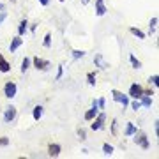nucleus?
Returning <instances> with one entry per match:
<instances>
[{
    "label": "nucleus",
    "mask_w": 159,
    "mask_h": 159,
    "mask_svg": "<svg viewBox=\"0 0 159 159\" xmlns=\"http://www.w3.org/2000/svg\"><path fill=\"white\" fill-rule=\"evenodd\" d=\"M133 142L136 143L138 147H142L143 150H148V148H150V142H148L147 134H145L143 131H140V129H136V133L133 134Z\"/></svg>",
    "instance_id": "1"
},
{
    "label": "nucleus",
    "mask_w": 159,
    "mask_h": 159,
    "mask_svg": "<svg viewBox=\"0 0 159 159\" xmlns=\"http://www.w3.org/2000/svg\"><path fill=\"white\" fill-rule=\"evenodd\" d=\"M90 122H92V124H90V129H92V131L102 129V127H104V122H106V113L101 110V111H99V113H97L96 117L90 120Z\"/></svg>",
    "instance_id": "2"
},
{
    "label": "nucleus",
    "mask_w": 159,
    "mask_h": 159,
    "mask_svg": "<svg viewBox=\"0 0 159 159\" xmlns=\"http://www.w3.org/2000/svg\"><path fill=\"white\" fill-rule=\"evenodd\" d=\"M111 96H113V101L115 102H120V104L124 106V110L129 106V96H127V94H124V92L113 89V90H111Z\"/></svg>",
    "instance_id": "3"
},
{
    "label": "nucleus",
    "mask_w": 159,
    "mask_h": 159,
    "mask_svg": "<svg viewBox=\"0 0 159 159\" xmlns=\"http://www.w3.org/2000/svg\"><path fill=\"white\" fill-rule=\"evenodd\" d=\"M32 66H34L37 71H43V73L51 67L50 60H44V58H41V57H34V58H32Z\"/></svg>",
    "instance_id": "4"
},
{
    "label": "nucleus",
    "mask_w": 159,
    "mask_h": 159,
    "mask_svg": "<svg viewBox=\"0 0 159 159\" xmlns=\"http://www.w3.org/2000/svg\"><path fill=\"white\" fill-rule=\"evenodd\" d=\"M127 96H129V99H140L143 96V87L140 83H131Z\"/></svg>",
    "instance_id": "5"
},
{
    "label": "nucleus",
    "mask_w": 159,
    "mask_h": 159,
    "mask_svg": "<svg viewBox=\"0 0 159 159\" xmlns=\"http://www.w3.org/2000/svg\"><path fill=\"white\" fill-rule=\"evenodd\" d=\"M16 92H18V85L14 81H6V85H4V96L7 99H12V97H16Z\"/></svg>",
    "instance_id": "6"
},
{
    "label": "nucleus",
    "mask_w": 159,
    "mask_h": 159,
    "mask_svg": "<svg viewBox=\"0 0 159 159\" xmlns=\"http://www.w3.org/2000/svg\"><path fill=\"white\" fill-rule=\"evenodd\" d=\"M16 115H18V108L16 106H7L6 108V111H4V122H6V124H11L12 120L16 119Z\"/></svg>",
    "instance_id": "7"
},
{
    "label": "nucleus",
    "mask_w": 159,
    "mask_h": 159,
    "mask_svg": "<svg viewBox=\"0 0 159 159\" xmlns=\"http://www.w3.org/2000/svg\"><path fill=\"white\" fill-rule=\"evenodd\" d=\"M21 46H23V37H21V35H16V37H12L11 43H9V51L14 53V51L20 50Z\"/></svg>",
    "instance_id": "8"
},
{
    "label": "nucleus",
    "mask_w": 159,
    "mask_h": 159,
    "mask_svg": "<svg viewBox=\"0 0 159 159\" xmlns=\"http://www.w3.org/2000/svg\"><path fill=\"white\" fill-rule=\"evenodd\" d=\"M60 152H62V147H60L58 143H50V145H48V156H50V157H58Z\"/></svg>",
    "instance_id": "9"
},
{
    "label": "nucleus",
    "mask_w": 159,
    "mask_h": 159,
    "mask_svg": "<svg viewBox=\"0 0 159 159\" xmlns=\"http://www.w3.org/2000/svg\"><path fill=\"white\" fill-rule=\"evenodd\" d=\"M94 64H96V67H99L101 71H106V69L110 67V64H108V62H104L102 55H99V53H97L96 57H94Z\"/></svg>",
    "instance_id": "10"
},
{
    "label": "nucleus",
    "mask_w": 159,
    "mask_h": 159,
    "mask_svg": "<svg viewBox=\"0 0 159 159\" xmlns=\"http://www.w3.org/2000/svg\"><path fill=\"white\" fill-rule=\"evenodd\" d=\"M0 73H4V74L11 73V64L7 62V58L2 53H0Z\"/></svg>",
    "instance_id": "11"
},
{
    "label": "nucleus",
    "mask_w": 159,
    "mask_h": 159,
    "mask_svg": "<svg viewBox=\"0 0 159 159\" xmlns=\"http://www.w3.org/2000/svg\"><path fill=\"white\" fill-rule=\"evenodd\" d=\"M106 6H104V0H96V16H104L106 14Z\"/></svg>",
    "instance_id": "12"
},
{
    "label": "nucleus",
    "mask_w": 159,
    "mask_h": 159,
    "mask_svg": "<svg viewBox=\"0 0 159 159\" xmlns=\"http://www.w3.org/2000/svg\"><path fill=\"white\" fill-rule=\"evenodd\" d=\"M27 30H29V20L27 18H23L21 21H20V25H18V35H25L27 34Z\"/></svg>",
    "instance_id": "13"
},
{
    "label": "nucleus",
    "mask_w": 159,
    "mask_h": 159,
    "mask_svg": "<svg viewBox=\"0 0 159 159\" xmlns=\"http://www.w3.org/2000/svg\"><path fill=\"white\" fill-rule=\"evenodd\" d=\"M136 125H134V122H127L125 124V127H124V136H133L134 133H136Z\"/></svg>",
    "instance_id": "14"
},
{
    "label": "nucleus",
    "mask_w": 159,
    "mask_h": 159,
    "mask_svg": "<svg viewBox=\"0 0 159 159\" xmlns=\"http://www.w3.org/2000/svg\"><path fill=\"white\" fill-rule=\"evenodd\" d=\"M43 113H44V108H43L41 104H37V106H34V110H32V119L37 122V120H41Z\"/></svg>",
    "instance_id": "15"
},
{
    "label": "nucleus",
    "mask_w": 159,
    "mask_h": 159,
    "mask_svg": "<svg viewBox=\"0 0 159 159\" xmlns=\"http://www.w3.org/2000/svg\"><path fill=\"white\" fill-rule=\"evenodd\" d=\"M129 32L133 35H134V37H136V39H145V37H147V34H145V32H143V30H140L138 29V27H129Z\"/></svg>",
    "instance_id": "16"
},
{
    "label": "nucleus",
    "mask_w": 159,
    "mask_h": 159,
    "mask_svg": "<svg viewBox=\"0 0 159 159\" xmlns=\"http://www.w3.org/2000/svg\"><path fill=\"white\" fill-rule=\"evenodd\" d=\"M99 111H101L99 108H96V106H92L90 110H87V111H85V120H87V122H90V120L94 119V117H96V115L99 113Z\"/></svg>",
    "instance_id": "17"
},
{
    "label": "nucleus",
    "mask_w": 159,
    "mask_h": 159,
    "mask_svg": "<svg viewBox=\"0 0 159 159\" xmlns=\"http://www.w3.org/2000/svg\"><path fill=\"white\" fill-rule=\"evenodd\" d=\"M30 66H32V58H30V57H25V58L21 60V67H20V71L25 74V73L30 69Z\"/></svg>",
    "instance_id": "18"
},
{
    "label": "nucleus",
    "mask_w": 159,
    "mask_h": 159,
    "mask_svg": "<svg viewBox=\"0 0 159 159\" xmlns=\"http://www.w3.org/2000/svg\"><path fill=\"white\" fill-rule=\"evenodd\" d=\"M157 21H159V18L157 16H154L150 21H148V34L152 35V34H156V29H157Z\"/></svg>",
    "instance_id": "19"
},
{
    "label": "nucleus",
    "mask_w": 159,
    "mask_h": 159,
    "mask_svg": "<svg viewBox=\"0 0 159 159\" xmlns=\"http://www.w3.org/2000/svg\"><path fill=\"white\" fill-rule=\"evenodd\" d=\"M140 102H142L143 108H152V97L150 96H145V94H143V96L140 97Z\"/></svg>",
    "instance_id": "20"
},
{
    "label": "nucleus",
    "mask_w": 159,
    "mask_h": 159,
    "mask_svg": "<svg viewBox=\"0 0 159 159\" xmlns=\"http://www.w3.org/2000/svg\"><path fill=\"white\" fill-rule=\"evenodd\" d=\"M129 62H131V66H133V69H142V66H143L142 60H138V58L133 55V53L129 55Z\"/></svg>",
    "instance_id": "21"
},
{
    "label": "nucleus",
    "mask_w": 159,
    "mask_h": 159,
    "mask_svg": "<svg viewBox=\"0 0 159 159\" xmlns=\"http://www.w3.org/2000/svg\"><path fill=\"white\" fill-rule=\"evenodd\" d=\"M113 145H110V143H102V154L104 156H111L113 154Z\"/></svg>",
    "instance_id": "22"
},
{
    "label": "nucleus",
    "mask_w": 159,
    "mask_h": 159,
    "mask_svg": "<svg viewBox=\"0 0 159 159\" xmlns=\"http://www.w3.org/2000/svg\"><path fill=\"white\" fill-rule=\"evenodd\" d=\"M87 83L90 87H96V73H94V71L87 73Z\"/></svg>",
    "instance_id": "23"
},
{
    "label": "nucleus",
    "mask_w": 159,
    "mask_h": 159,
    "mask_svg": "<svg viewBox=\"0 0 159 159\" xmlns=\"http://www.w3.org/2000/svg\"><path fill=\"white\" fill-rule=\"evenodd\" d=\"M129 106H131V110L138 111V110L142 108V102H140V99H133V101H129Z\"/></svg>",
    "instance_id": "24"
},
{
    "label": "nucleus",
    "mask_w": 159,
    "mask_h": 159,
    "mask_svg": "<svg viewBox=\"0 0 159 159\" xmlns=\"http://www.w3.org/2000/svg\"><path fill=\"white\" fill-rule=\"evenodd\" d=\"M71 55H73L74 60H78V58L85 57V51H83V50H73V51H71Z\"/></svg>",
    "instance_id": "25"
},
{
    "label": "nucleus",
    "mask_w": 159,
    "mask_h": 159,
    "mask_svg": "<svg viewBox=\"0 0 159 159\" xmlns=\"http://www.w3.org/2000/svg\"><path fill=\"white\" fill-rule=\"evenodd\" d=\"M43 46H44V48H51V34H50V32H46V34H44Z\"/></svg>",
    "instance_id": "26"
},
{
    "label": "nucleus",
    "mask_w": 159,
    "mask_h": 159,
    "mask_svg": "<svg viewBox=\"0 0 159 159\" xmlns=\"http://www.w3.org/2000/svg\"><path fill=\"white\" fill-rule=\"evenodd\" d=\"M111 134H113V136L119 134V120H117V119L111 120Z\"/></svg>",
    "instance_id": "27"
},
{
    "label": "nucleus",
    "mask_w": 159,
    "mask_h": 159,
    "mask_svg": "<svg viewBox=\"0 0 159 159\" xmlns=\"http://www.w3.org/2000/svg\"><path fill=\"white\" fill-rule=\"evenodd\" d=\"M148 83H150V85H154V87H157L159 85V74L150 76V78H148Z\"/></svg>",
    "instance_id": "28"
},
{
    "label": "nucleus",
    "mask_w": 159,
    "mask_h": 159,
    "mask_svg": "<svg viewBox=\"0 0 159 159\" xmlns=\"http://www.w3.org/2000/svg\"><path fill=\"white\" fill-rule=\"evenodd\" d=\"M64 76V64H58V67H57V76H55V80H62Z\"/></svg>",
    "instance_id": "29"
},
{
    "label": "nucleus",
    "mask_w": 159,
    "mask_h": 159,
    "mask_svg": "<svg viewBox=\"0 0 159 159\" xmlns=\"http://www.w3.org/2000/svg\"><path fill=\"white\" fill-rule=\"evenodd\" d=\"M76 134L80 136V140H81V142H83V140H87V131L83 129V127H80V129L76 131Z\"/></svg>",
    "instance_id": "30"
},
{
    "label": "nucleus",
    "mask_w": 159,
    "mask_h": 159,
    "mask_svg": "<svg viewBox=\"0 0 159 159\" xmlns=\"http://www.w3.org/2000/svg\"><path fill=\"white\" fill-rule=\"evenodd\" d=\"M97 108L99 110L106 108V99H104V97H99V99H97Z\"/></svg>",
    "instance_id": "31"
},
{
    "label": "nucleus",
    "mask_w": 159,
    "mask_h": 159,
    "mask_svg": "<svg viewBox=\"0 0 159 159\" xmlns=\"http://www.w3.org/2000/svg\"><path fill=\"white\" fill-rule=\"evenodd\" d=\"M9 143H11V140H9L7 136H0V148H2V147H7Z\"/></svg>",
    "instance_id": "32"
},
{
    "label": "nucleus",
    "mask_w": 159,
    "mask_h": 159,
    "mask_svg": "<svg viewBox=\"0 0 159 159\" xmlns=\"http://www.w3.org/2000/svg\"><path fill=\"white\" fill-rule=\"evenodd\" d=\"M6 18H7V12H6V9H4V11H0V25L6 21Z\"/></svg>",
    "instance_id": "33"
},
{
    "label": "nucleus",
    "mask_w": 159,
    "mask_h": 159,
    "mask_svg": "<svg viewBox=\"0 0 159 159\" xmlns=\"http://www.w3.org/2000/svg\"><path fill=\"white\" fill-rule=\"evenodd\" d=\"M143 94H145V96H150V97H152L154 94H156V90H152V89H143Z\"/></svg>",
    "instance_id": "34"
},
{
    "label": "nucleus",
    "mask_w": 159,
    "mask_h": 159,
    "mask_svg": "<svg viewBox=\"0 0 159 159\" xmlns=\"http://www.w3.org/2000/svg\"><path fill=\"white\" fill-rule=\"evenodd\" d=\"M50 2H51V0H39V4H41V6H43V7L50 6Z\"/></svg>",
    "instance_id": "35"
},
{
    "label": "nucleus",
    "mask_w": 159,
    "mask_h": 159,
    "mask_svg": "<svg viewBox=\"0 0 159 159\" xmlns=\"http://www.w3.org/2000/svg\"><path fill=\"white\" fill-rule=\"evenodd\" d=\"M29 25H30V23H29ZM29 29H30V32H35V29H37V23H32Z\"/></svg>",
    "instance_id": "36"
},
{
    "label": "nucleus",
    "mask_w": 159,
    "mask_h": 159,
    "mask_svg": "<svg viewBox=\"0 0 159 159\" xmlns=\"http://www.w3.org/2000/svg\"><path fill=\"white\" fill-rule=\"evenodd\" d=\"M4 9H6V4H2V2H0V11H4Z\"/></svg>",
    "instance_id": "37"
},
{
    "label": "nucleus",
    "mask_w": 159,
    "mask_h": 159,
    "mask_svg": "<svg viewBox=\"0 0 159 159\" xmlns=\"http://www.w3.org/2000/svg\"><path fill=\"white\" fill-rule=\"evenodd\" d=\"M89 2H90V0H81V4H83V6H87Z\"/></svg>",
    "instance_id": "38"
},
{
    "label": "nucleus",
    "mask_w": 159,
    "mask_h": 159,
    "mask_svg": "<svg viewBox=\"0 0 159 159\" xmlns=\"http://www.w3.org/2000/svg\"><path fill=\"white\" fill-rule=\"evenodd\" d=\"M58 2H64V0H58Z\"/></svg>",
    "instance_id": "39"
}]
</instances>
